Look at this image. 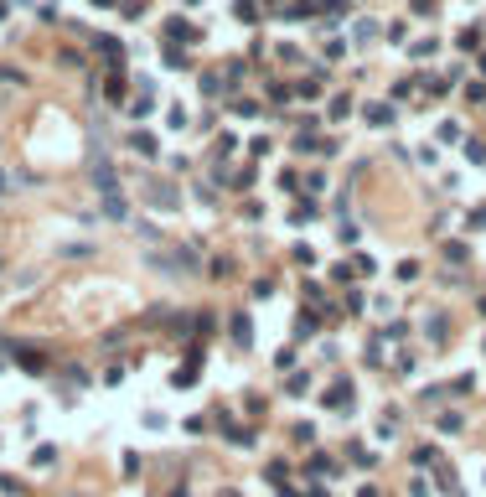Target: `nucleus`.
<instances>
[{
	"instance_id": "obj_1",
	"label": "nucleus",
	"mask_w": 486,
	"mask_h": 497,
	"mask_svg": "<svg viewBox=\"0 0 486 497\" xmlns=\"http://www.w3.org/2000/svg\"><path fill=\"white\" fill-rule=\"evenodd\" d=\"M233 342H243V347L254 342V327H248V316H238V321H233Z\"/></svg>"
}]
</instances>
